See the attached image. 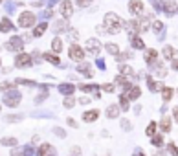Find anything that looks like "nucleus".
Segmentation results:
<instances>
[{"instance_id":"f257e3e1","label":"nucleus","mask_w":178,"mask_h":156,"mask_svg":"<svg viewBox=\"0 0 178 156\" xmlns=\"http://www.w3.org/2000/svg\"><path fill=\"white\" fill-rule=\"evenodd\" d=\"M105 31L107 33H119V29L123 26V22L119 20V17L116 13H107L105 15Z\"/></svg>"},{"instance_id":"f03ea898","label":"nucleus","mask_w":178,"mask_h":156,"mask_svg":"<svg viewBox=\"0 0 178 156\" xmlns=\"http://www.w3.org/2000/svg\"><path fill=\"white\" fill-rule=\"evenodd\" d=\"M68 55H70L72 61L81 62L83 59H85V50H83V46H79V44H72L70 50H68Z\"/></svg>"},{"instance_id":"7ed1b4c3","label":"nucleus","mask_w":178,"mask_h":156,"mask_svg":"<svg viewBox=\"0 0 178 156\" xmlns=\"http://www.w3.org/2000/svg\"><path fill=\"white\" fill-rule=\"evenodd\" d=\"M31 64H33V62H31V55L29 53H22V51H20V53L15 57V66L17 68H29Z\"/></svg>"},{"instance_id":"20e7f679","label":"nucleus","mask_w":178,"mask_h":156,"mask_svg":"<svg viewBox=\"0 0 178 156\" xmlns=\"http://www.w3.org/2000/svg\"><path fill=\"white\" fill-rule=\"evenodd\" d=\"M18 24L22 26V28L33 26V24H35V15H33V13H28V11L20 13V17H18Z\"/></svg>"},{"instance_id":"39448f33","label":"nucleus","mask_w":178,"mask_h":156,"mask_svg":"<svg viewBox=\"0 0 178 156\" xmlns=\"http://www.w3.org/2000/svg\"><path fill=\"white\" fill-rule=\"evenodd\" d=\"M22 46H24V40L20 39V37H11L6 42V48L9 50V51H20L22 50Z\"/></svg>"},{"instance_id":"423d86ee","label":"nucleus","mask_w":178,"mask_h":156,"mask_svg":"<svg viewBox=\"0 0 178 156\" xmlns=\"http://www.w3.org/2000/svg\"><path fill=\"white\" fill-rule=\"evenodd\" d=\"M72 13H74V4L70 2V0H62L61 2V15L64 20H68L72 17Z\"/></svg>"},{"instance_id":"0eeeda50","label":"nucleus","mask_w":178,"mask_h":156,"mask_svg":"<svg viewBox=\"0 0 178 156\" xmlns=\"http://www.w3.org/2000/svg\"><path fill=\"white\" fill-rule=\"evenodd\" d=\"M99 50H101L99 40H96V39H88V40H86V51H88V53L97 55V53H99Z\"/></svg>"},{"instance_id":"6e6552de","label":"nucleus","mask_w":178,"mask_h":156,"mask_svg":"<svg viewBox=\"0 0 178 156\" xmlns=\"http://www.w3.org/2000/svg\"><path fill=\"white\" fill-rule=\"evenodd\" d=\"M4 103H6L7 107H17L18 103H20V94H18V92H13V94H11V90H9V96H6Z\"/></svg>"},{"instance_id":"1a4fd4ad","label":"nucleus","mask_w":178,"mask_h":156,"mask_svg":"<svg viewBox=\"0 0 178 156\" xmlns=\"http://www.w3.org/2000/svg\"><path fill=\"white\" fill-rule=\"evenodd\" d=\"M151 68L154 70V74L158 75V77H162V79H163V77H167V68L163 66V62H162V61H156Z\"/></svg>"},{"instance_id":"9d476101","label":"nucleus","mask_w":178,"mask_h":156,"mask_svg":"<svg viewBox=\"0 0 178 156\" xmlns=\"http://www.w3.org/2000/svg\"><path fill=\"white\" fill-rule=\"evenodd\" d=\"M97 118H99V110H96V108L83 112V121H85V123H92V121H96Z\"/></svg>"},{"instance_id":"9b49d317","label":"nucleus","mask_w":178,"mask_h":156,"mask_svg":"<svg viewBox=\"0 0 178 156\" xmlns=\"http://www.w3.org/2000/svg\"><path fill=\"white\" fill-rule=\"evenodd\" d=\"M129 9L132 15H140L143 11V2H140V0H130L129 2Z\"/></svg>"},{"instance_id":"f8f14e48","label":"nucleus","mask_w":178,"mask_h":156,"mask_svg":"<svg viewBox=\"0 0 178 156\" xmlns=\"http://www.w3.org/2000/svg\"><path fill=\"white\" fill-rule=\"evenodd\" d=\"M156 61H158V51H156L154 48H152V50H147V51H145V62H147L149 66H152Z\"/></svg>"},{"instance_id":"ddd939ff","label":"nucleus","mask_w":178,"mask_h":156,"mask_svg":"<svg viewBox=\"0 0 178 156\" xmlns=\"http://www.w3.org/2000/svg\"><path fill=\"white\" fill-rule=\"evenodd\" d=\"M119 112H121V107H118V105H108V107H107V118H108V119H116V118L119 116Z\"/></svg>"},{"instance_id":"4468645a","label":"nucleus","mask_w":178,"mask_h":156,"mask_svg":"<svg viewBox=\"0 0 178 156\" xmlns=\"http://www.w3.org/2000/svg\"><path fill=\"white\" fill-rule=\"evenodd\" d=\"M160 129H162V132H171V129H173V121H171V118L169 116H163L162 118V121H160Z\"/></svg>"},{"instance_id":"2eb2a0df","label":"nucleus","mask_w":178,"mask_h":156,"mask_svg":"<svg viewBox=\"0 0 178 156\" xmlns=\"http://www.w3.org/2000/svg\"><path fill=\"white\" fill-rule=\"evenodd\" d=\"M173 96H174V90H173L171 86H162V99H163L165 103H167V101H171Z\"/></svg>"},{"instance_id":"dca6fc26","label":"nucleus","mask_w":178,"mask_h":156,"mask_svg":"<svg viewBox=\"0 0 178 156\" xmlns=\"http://www.w3.org/2000/svg\"><path fill=\"white\" fill-rule=\"evenodd\" d=\"M51 151H53V149H51L50 143H42V145H40V147L37 149V156H48Z\"/></svg>"},{"instance_id":"f3484780","label":"nucleus","mask_w":178,"mask_h":156,"mask_svg":"<svg viewBox=\"0 0 178 156\" xmlns=\"http://www.w3.org/2000/svg\"><path fill=\"white\" fill-rule=\"evenodd\" d=\"M59 90H61V92L68 97V96H72V94H74L75 86H74V85H70V83H64V85H61V86H59Z\"/></svg>"},{"instance_id":"a211bd4d","label":"nucleus","mask_w":178,"mask_h":156,"mask_svg":"<svg viewBox=\"0 0 178 156\" xmlns=\"http://www.w3.org/2000/svg\"><path fill=\"white\" fill-rule=\"evenodd\" d=\"M77 70L81 72V74H85V77H92V75H94V72H92L90 64H86V62H83V64H79V66H77Z\"/></svg>"},{"instance_id":"6ab92c4d","label":"nucleus","mask_w":178,"mask_h":156,"mask_svg":"<svg viewBox=\"0 0 178 156\" xmlns=\"http://www.w3.org/2000/svg\"><path fill=\"white\" fill-rule=\"evenodd\" d=\"M129 103H130V99H129V96L127 94H121L119 96V107H121V110H129Z\"/></svg>"},{"instance_id":"aec40b11","label":"nucleus","mask_w":178,"mask_h":156,"mask_svg":"<svg viewBox=\"0 0 178 156\" xmlns=\"http://www.w3.org/2000/svg\"><path fill=\"white\" fill-rule=\"evenodd\" d=\"M156 129H158V125H156V121H151V123H149V127L145 129V134H147L149 138H152V136H156Z\"/></svg>"},{"instance_id":"412c9836","label":"nucleus","mask_w":178,"mask_h":156,"mask_svg":"<svg viewBox=\"0 0 178 156\" xmlns=\"http://www.w3.org/2000/svg\"><path fill=\"white\" fill-rule=\"evenodd\" d=\"M140 94H141V88H140V86H132V88L127 92V96H129V99H138Z\"/></svg>"},{"instance_id":"4be33fe9","label":"nucleus","mask_w":178,"mask_h":156,"mask_svg":"<svg viewBox=\"0 0 178 156\" xmlns=\"http://www.w3.org/2000/svg\"><path fill=\"white\" fill-rule=\"evenodd\" d=\"M53 28L57 29V33H62V31H68V22L66 20H59V22L53 24Z\"/></svg>"},{"instance_id":"5701e85b","label":"nucleus","mask_w":178,"mask_h":156,"mask_svg":"<svg viewBox=\"0 0 178 156\" xmlns=\"http://www.w3.org/2000/svg\"><path fill=\"white\" fill-rule=\"evenodd\" d=\"M163 9L167 13H173L176 9V2H174V0H165V2H163Z\"/></svg>"},{"instance_id":"b1692460","label":"nucleus","mask_w":178,"mask_h":156,"mask_svg":"<svg viewBox=\"0 0 178 156\" xmlns=\"http://www.w3.org/2000/svg\"><path fill=\"white\" fill-rule=\"evenodd\" d=\"M151 143L154 145L156 149L162 147V145H163V136H162V134H156V136H152V138H151Z\"/></svg>"},{"instance_id":"393cba45","label":"nucleus","mask_w":178,"mask_h":156,"mask_svg":"<svg viewBox=\"0 0 178 156\" xmlns=\"http://www.w3.org/2000/svg\"><path fill=\"white\" fill-rule=\"evenodd\" d=\"M163 55H165V59H167V61H171V59L176 55V50H174V48H171V46H165V48H163Z\"/></svg>"},{"instance_id":"a878e982","label":"nucleus","mask_w":178,"mask_h":156,"mask_svg":"<svg viewBox=\"0 0 178 156\" xmlns=\"http://www.w3.org/2000/svg\"><path fill=\"white\" fill-rule=\"evenodd\" d=\"M130 42H132V46H134L136 50H143V48H145V42H143L140 37H132V39H130Z\"/></svg>"},{"instance_id":"bb28decb","label":"nucleus","mask_w":178,"mask_h":156,"mask_svg":"<svg viewBox=\"0 0 178 156\" xmlns=\"http://www.w3.org/2000/svg\"><path fill=\"white\" fill-rule=\"evenodd\" d=\"M51 50H53L55 53H59V51L62 50V42H61V39H59V37H55L53 40H51Z\"/></svg>"},{"instance_id":"cd10ccee","label":"nucleus","mask_w":178,"mask_h":156,"mask_svg":"<svg viewBox=\"0 0 178 156\" xmlns=\"http://www.w3.org/2000/svg\"><path fill=\"white\" fill-rule=\"evenodd\" d=\"M119 72H121V75H134V70L127 64H119Z\"/></svg>"},{"instance_id":"c85d7f7f","label":"nucleus","mask_w":178,"mask_h":156,"mask_svg":"<svg viewBox=\"0 0 178 156\" xmlns=\"http://www.w3.org/2000/svg\"><path fill=\"white\" fill-rule=\"evenodd\" d=\"M11 29H13V24L9 22L6 17H2V31H4V33H7V31H11Z\"/></svg>"},{"instance_id":"c756f323","label":"nucleus","mask_w":178,"mask_h":156,"mask_svg":"<svg viewBox=\"0 0 178 156\" xmlns=\"http://www.w3.org/2000/svg\"><path fill=\"white\" fill-rule=\"evenodd\" d=\"M29 154H31L29 147H28V151H20L18 147H17V149H11V156H29Z\"/></svg>"},{"instance_id":"7c9ffc66","label":"nucleus","mask_w":178,"mask_h":156,"mask_svg":"<svg viewBox=\"0 0 178 156\" xmlns=\"http://www.w3.org/2000/svg\"><path fill=\"white\" fill-rule=\"evenodd\" d=\"M101 90H105V92H108V94H112L114 90H116V85L114 83H103V85L99 86Z\"/></svg>"},{"instance_id":"2f4dec72","label":"nucleus","mask_w":178,"mask_h":156,"mask_svg":"<svg viewBox=\"0 0 178 156\" xmlns=\"http://www.w3.org/2000/svg\"><path fill=\"white\" fill-rule=\"evenodd\" d=\"M107 51H108V53H112V55H119V48H118V44H112V42L107 44Z\"/></svg>"},{"instance_id":"473e14b6","label":"nucleus","mask_w":178,"mask_h":156,"mask_svg":"<svg viewBox=\"0 0 178 156\" xmlns=\"http://www.w3.org/2000/svg\"><path fill=\"white\" fill-rule=\"evenodd\" d=\"M42 57H44L48 62H51V64H59V57H57V55H53V53H44Z\"/></svg>"},{"instance_id":"72a5a7b5","label":"nucleus","mask_w":178,"mask_h":156,"mask_svg":"<svg viewBox=\"0 0 178 156\" xmlns=\"http://www.w3.org/2000/svg\"><path fill=\"white\" fill-rule=\"evenodd\" d=\"M6 119H7L9 123H17V121H20V119H24V116H22V114H9Z\"/></svg>"},{"instance_id":"f704fd0d","label":"nucleus","mask_w":178,"mask_h":156,"mask_svg":"<svg viewBox=\"0 0 178 156\" xmlns=\"http://www.w3.org/2000/svg\"><path fill=\"white\" fill-rule=\"evenodd\" d=\"M147 85H149L151 92H158V85H156V83H154V79H152L151 75H147Z\"/></svg>"},{"instance_id":"c9c22d12","label":"nucleus","mask_w":178,"mask_h":156,"mask_svg":"<svg viewBox=\"0 0 178 156\" xmlns=\"http://www.w3.org/2000/svg\"><path fill=\"white\" fill-rule=\"evenodd\" d=\"M66 108H72V107H75V99L72 97V96H68V97H64V103H62Z\"/></svg>"},{"instance_id":"e433bc0d","label":"nucleus","mask_w":178,"mask_h":156,"mask_svg":"<svg viewBox=\"0 0 178 156\" xmlns=\"http://www.w3.org/2000/svg\"><path fill=\"white\" fill-rule=\"evenodd\" d=\"M167 151H169L173 156H178V147H176L173 141H171V143H167Z\"/></svg>"},{"instance_id":"4c0bfd02","label":"nucleus","mask_w":178,"mask_h":156,"mask_svg":"<svg viewBox=\"0 0 178 156\" xmlns=\"http://www.w3.org/2000/svg\"><path fill=\"white\" fill-rule=\"evenodd\" d=\"M44 29H46V24H40V26H37V28H35V31H33V35H35V37H40V35L44 33Z\"/></svg>"},{"instance_id":"58836bf2","label":"nucleus","mask_w":178,"mask_h":156,"mask_svg":"<svg viewBox=\"0 0 178 156\" xmlns=\"http://www.w3.org/2000/svg\"><path fill=\"white\" fill-rule=\"evenodd\" d=\"M79 88L83 92H92V90H97V85H81Z\"/></svg>"},{"instance_id":"ea45409f","label":"nucleus","mask_w":178,"mask_h":156,"mask_svg":"<svg viewBox=\"0 0 178 156\" xmlns=\"http://www.w3.org/2000/svg\"><path fill=\"white\" fill-rule=\"evenodd\" d=\"M53 132L57 134L59 138H64L66 136V132H64V129H61V127H53Z\"/></svg>"},{"instance_id":"a19ab883","label":"nucleus","mask_w":178,"mask_h":156,"mask_svg":"<svg viewBox=\"0 0 178 156\" xmlns=\"http://www.w3.org/2000/svg\"><path fill=\"white\" fill-rule=\"evenodd\" d=\"M66 123L70 125V127H72V129H77V127H79V123H77V121H75L74 118H68V119H66Z\"/></svg>"},{"instance_id":"79ce46f5","label":"nucleus","mask_w":178,"mask_h":156,"mask_svg":"<svg viewBox=\"0 0 178 156\" xmlns=\"http://www.w3.org/2000/svg\"><path fill=\"white\" fill-rule=\"evenodd\" d=\"M2 143H4V145H17V140H15V138H4Z\"/></svg>"},{"instance_id":"37998d69","label":"nucleus","mask_w":178,"mask_h":156,"mask_svg":"<svg viewBox=\"0 0 178 156\" xmlns=\"http://www.w3.org/2000/svg\"><path fill=\"white\" fill-rule=\"evenodd\" d=\"M152 29H154V31H156V29H158V31H162V29H163V24L156 20V22H152Z\"/></svg>"},{"instance_id":"c03bdc74","label":"nucleus","mask_w":178,"mask_h":156,"mask_svg":"<svg viewBox=\"0 0 178 156\" xmlns=\"http://www.w3.org/2000/svg\"><path fill=\"white\" fill-rule=\"evenodd\" d=\"M46 96H48V94H40V96H37V97H35V103H37V105H39V103H42V101L46 99Z\"/></svg>"},{"instance_id":"a18cd8bd","label":"nucleus","mask_w":178,"mask_h":156,"mask_svg":"<svg viewBox=\"0 0 178 156\" xmlns=\"http://www.w3.org/2000/svg\"><path fill=\"white\" fill-rule=\"evenodd\" d=\"M77 2V6H81V7H86L88 4H90V0H75Z\"/></svg>"},{"instance_id":"49530a36","label":"nucleus","mask_w":178,"mask_h":156,"mask_svg":"<svg viewBox=\"0 0 178 156\" xmlns=\"http://www.w3.org/2000/svg\"><path fill=\"white\" fill-rule=\"evenodd\" d=\"M121 127H123L125 130H130V129H132V125H130L129 121H125V119H123V121H121Z\"/></svg>"},{"instance_id":"de8ad7c7","label":"nucleus","mask_w":178,"mask_h":156,"mask_svg":"<svg viewBox=\"0 0 178 156\" xmlns=\"http://www.w3.org/2000/svg\"><path fill=\"white\" fill-rule=\"evenodd\" d=\"M127 57H130V53H129V51H123V53H119V55H118V61H121V59H127Z\"/></svg>"},{"instance_id":"09e8293b","label":"nucleus","mask_w":178,"mask_h":156,"mask_svg":"<svg viewBox=\"0 0 178 156\" xmlns=\"http://www.w3.org/2000/svg\"><path fill=\"white\" fill-rule=\"evenodd\" d=\"M72 152H74V156H77L81 152V147H77V145H75V147H72Z\"/></svg>"},{"instance_id":"8fccbe9b","label":"nucleus","mask_w":178,"mask_h":156,"mask_svg":"<svg viewBox=\"0 0 178 156\" xmlns=\"http://www.w3.org/2000/svg\"><path fill=\"white\" fill-rule=\"evenodd\" d=\"M173 116H174V121L178 123V107H174V108H173Z\"/></svg>"},{"instance_id":"3c124183","label":"nucleus","mask_w":178,"mask_h":156,"mask_svg":"<svg viewBox=\"0 0 178 156\" xmlns=\"http://www.w3.org/2000/svg\"><path fill=\"white\" fill-rule=\"evenodd\" d=\"M70 35H72V39H77L79 35H77V29H70Z\"/></svg>"},{"instance_id":"603ef678","label":"nucleus","mask_w":178,"mask_h":156,"mask_svg":"<svg viewBox=\"0 0 178 156\" xmlns=\"http://www.w3.org/2000/svg\"><path fill=\"white\" fill-rule=\"evenodd\" d=\"M88 101H90L88 97H81V99H79V103H81V105H86V103H88Z\"/></svg>"},{"instance_id":"864d4df0","label":"nucleus","mask_w":178,"mask_h":156,"mask_svg":"<svg viewBox=\"0 0 178 156\" xmlns=\"http://www.w3.org/2000/svg\"><path fill=\"white\" fill-rule=\"evenodd\" d=\"M171 66H173V70H178V59H176V61H173V62H171Z\"/></svg>"},{"instance_id":"5fc2aeb1","label":"nucleus","mask_w":178,"mask_h":156,"mask_svg":"<svg viewBox=\"0 0 178 156\" xmlns=\"http://www.w3.org/2000/svg\"><path fill=\"white\" fill-rule=\"evenodd\" d=\"M48 156H57V152H55V151H51V152H50Z\"/></svg>"},{"instance_id":"6e6d98bb","label":"nucleus","mask_w":178,"mask_h":156,"mask_svg":"<svg viewBox=\"0 0 178 156\" xmlns=\"http://www.w3.org/2000/svg\"><path fill=\"white\" fill-rule=\"evenodd\" d=\"M136 156H145V154H143V152H141V154H140V152H136Z\"/></svg>"},{"instance_id":"4d7b16f0","label":"nucleus","mask_w":178,"mask_h":156,"mask_svg":"<svg viewBox=\"0 0 178 156\" xmlns=\"http://www.w3.org/2000/svg\"><path fill=\"white\" fill-rule=\"evenodd\" d=\"M105 156H110V154H105Z\"/></svg>"}]
</instances>
